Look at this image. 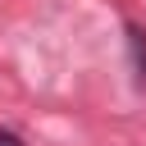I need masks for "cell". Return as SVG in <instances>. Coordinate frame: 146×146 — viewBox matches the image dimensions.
I'll return each mask as SVG.
<instances>
[{"mask_svg": "<svg viewBox=\"0 0 146 146\" xmlns=\"http://www.w3.org/2000/svg\"><path fill=\"white\" fill-rule=\"evenodd\" d=\"M0 146H23V141H18L14 132H0Z\"/></svg>", "mask_w": 146, "mask_h": 146, "instance_id": "6da1fadb", "label": "cell"}]
</instances>
